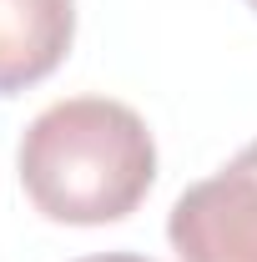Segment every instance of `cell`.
<instances>
[{"label": "cell", "instance_id": "cell-3", "mask_svg": "<svg viewBox=\"0 0 257 262\" xmlns=\"http://www.w3.org/2000/svg\"><path fill=\"white\" fill-rule=\"evenodd\" d=\"M76 40V0H0V96L46 81Z\"/></svg>", "mask_w": 257, "mask_h": 262}, {"label": "cell", "instance_id": "cell-1", "mask_svg": "<svg viewBox=\"0 0 257 262\" xmlns=\"http://www.w3.org/2000/svg\"><path fill=\"white\" fill-rule=\"evenodd\" d=\"M15 162L40 217L66 227H106L146 202L157 182V141L126 101L71 96L26 126Z\"/></svg>", "mask_w": 257, "mask_h": 262}, {"label": "cell", "instance_id": "cell-2", "mask_svg": "<svg viewBox=\"0 0 257 262\" xmlns=\"http://www.w3.org/2000/svg\"><path fill=\"white\" fill-rule=\"evenodd\" d=\"M166 237L182 262H257V141L172 202Z\"/></svg>", "mask_w": 257, "mask_h": 262}, {"label": "cell", "instance_id": "cell-4", "mask_svg": "<svg viewBox=\"0 0 257 262\" xmlns=\"http://www.w3.org/2000/svg\"><path fill=\"white\" fill-rule=\"evenodd\" d=\"M81 262H152V257H136V252H101V257H81Z\"/></svg>", "mask_w": 257, "mask_h": 262}, {"label": "cell", "instance_id": "cell-5", "mask_svg": "<svg viewBox=\"0 0 257 262\" xmlns=\"http://www.w3.org/2000/svg\"><path fill=\"white\" fill-rule=\"evenodd\" d=\"M247 5H252V10H257V0H247Z\"/></svg>", "mask_w": 257, "mask_h": 262}]
</instances>
